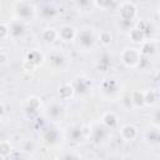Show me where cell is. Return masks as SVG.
Wrapping results in <instances>:
<instances>
[{
    "label": "cell",
    "mask_w": 160,
    "mask_h": 160,
    "mask_svg": "<svg viewBox=\"0 0 160 160\" xmlns=\"http://www.w3.org/2000/svg\"><path fill=\"white\" fill-rule=\"evenodd\" d=\"M75 5L81 11H88L94 6V0H75Z\"/></svg>",
    "instance_id": "83f0119b"
},
{
    "label": "cell",
    "mask_w": 160,
    "mask_h": 160,
    "mask_svg": "<svg viewBox=\"0 0 160 160\" xmlns=\"http://www.w3.org/2000/svg\"><path fill=\"white\" fill-rule=\"evenodd\" d=\"M139 51L142 56H152L158 51V40L156 39H145L141 44H139Z\"/></svg>",
    "instance_id": "8992f818"
},
{
    "label": "cell",
    "mask_w": 160,
    "mask_h": 160,
    "mask_svg": "<svg viewBox=\"0 0 160 160\" xmlns=\"http://www.w3.org/2000/svg\"><path fill=\"white\" fill-rule=\"evenodd\" d=\"M45 112H46V116H48L49 119H51V120H58L59 118H61V115H62V112H64V109H62V106H61L59 102H51V104L48 105Z\"/></svg>",
    "instance_id": "4fadbf2b"
},
{
    "label": "cell",
    "mask_w": 160,
    "mask_h": 160,
    "mask_svg": "<svg viewBox=\"0 0 160 160\" xmlns=\"http://www.w3.org/2000/svg\"><path fill=\"white\" fill-rule=\"evenodd\" d=\"M115 4V0H94V6L99 8L100 10H110Z\"/></svg>",
    "instance_id": "484cf974"
},
{
    "label": "cell",
    "mask_w": 160,
    "mask_h": 160,
    "mask_svg": "<svg viewBox=\"0 0 160 160\" xmlns=\"http://www.w3.org/2000/svg\"><path fill=\"white\" fill-rule=\"evenodd\" d=\"M59 131L54 128H46L41 132V139L46 145H55L59 141Z\"/></svg>",
    "instance_id": "9c48e42d"
},
{
    "label": "cell",
    "mask_w": 160,
    "mask_h": 160,
    "mask_svg": "<svg viewBox=\"0 0 160 160\" xmlns=\"http://www.w3.org/2000/svg\"><path fill=\"white\" fill-rule=\"evenodd\" d=\"M76 34L78 30L71 26V25H62L59 30H58V35H59V40L64 41V42H70L74 41L76 39Z\"/></svg>",
    "instance_id": "52a82bcc"
},
{
    "label": "cell",
    "mask_w": 160,
    "mask_h": 160,
    "mask_svg": "<svg viewBox=\"0 0 160 160\" xmlns=\"http://www.w3.org/2000/svg\"><path fill=\"white\" fill-rule=\"evenodd\" d=\"M74 94H75V90L71 84H62L59 88V98L61 100H69L74 96Z\"/></svg>",
    "instance_id": "2e32d148"
},
{
    "label": "cell",
    "mask_w": 160,
    "mask_h": 160,
    "mask_svg": "<svg viewBox=\"0 0 160 160\" xmlns=\"http://www.w3.org/2000/svg\"><path fill=\"white\" fill-rule=\"evenodd\" d=\"M130 102L134 108H141L144 106V91L141 90H132L129 94Z\"/></svg>",
    "instance_id": "9a60e30c"
},
{
    "label": "cell",
    "mask_w": 160,
    "mask_h": 160,
    "mask_svg": "<svg viewBox=\"0 0 160 160\" xmlns=\"http://www.w3.org/2000/svg\"><path fill=\"white\" fill-rule=\"evenodd\" d=\"M129 39H130L134 44H141V42L146 39V36H145V34H144L139 28L134 26V28H131L130 31H129Z\"/></svg>",
    "instance_id": "e0dca14e"
},
{
    "label": "cell",
    "mask_w": 160,
    "mask_h": 160,
    "mask_svg": "<svg viewBox=\"0 0 160 160\" xmlns=\"http://www.w3.org/2000/svg\"><path fill=\"white\" fill-rule=\"evenodd\" d=\"M4 112H5V106H4V104L0 101V118L4 115Z\"/></svg>",
    "instance_id": "836d02e7"
},
{
    "label": "cell",
    "mask_w": 160,
    "mask_h": 160,
    "mask_svg": "<svg viewBox=\"0 0 160 160\" xmlns=\"http://www.w3.org/2000/svg\"><path fill=\"white\" fill-rule=\"evenodd\" d=\"M158 101V92L152 89L144 91V106H152Z\"/></svg>",
    "instance_id": "44dd1931"
},
{
    "label": "cell",
    "mask_w": 160,
    "mask_h": 160,
    "mask_svg": "<svg viewBox=\"0 0 160 160\" xmlns=\"http://www.w3.org/2000/svg\"><path fill=\"white\" fill-rule=\"evenodd\" d=\"M108 130H109V129H106L102 124H101V125H100V124L94 125V126L91 128V131H90L92 141L96 142V144L102 142V141L105 140V138L108 136Z\"/></svg>",
    "instance_id": "ba28073f"
},
{
    "label": "cell",
    "mask_w": 160,
    "mask_h": 160,
    "mask_svg": "<svg viewBox=\"0 0 160 160\" xmlns=\"http://www.w3.org/2000/svg\"><path fill=\"white\" fill-rule=\"evenodd\" d=\"M41 39L46 44H52L54 41H56L59 39L58 30L55 28H46V29H44L42 32H41Z\"/></svg>",
    "instance_id": "5bb4252c"
},
{
    "label": "cell",
    "mask_w": 160,
    "mask_h": 160,
    "mask_svg": "<svg viewBox=\"0 0 160 160\" xmlns=\"http://www.w3.org/2000/svg\"><path fill=\"white\" fill-rule=\"evenodd\" d=\"M119 16L124 25L130 26L138 18V8L131 1H125L119 6Z\"/></svg>",
    "instance_id": "6da1fadb"
},
{
    "label": "cell",
    "mask_w": 160,
    "mask_h": 160,
    "mask_svg": "<svg viewBox=\"0 0 160 160\" xmlns=\"http://www.w3.org/2000/svg\"><path fill=\"white\" fill-rule=\"evenodd\" d=\"M6 61H8V55L5 52H0V64L1 65L6 64Z\"/></svg>",
    "instance_id": "d6a6232c"
},
{
    "label": "cell",
    "mask_w": 160,
    "mask_h": 160,
    "mask_svg": "<svg viewBox=\"0 0 160 160\" xmlns=\"http://www.w3.org/2000/svg\"><path fill=\"white\" fill-rule=\"evenodd\" d=\"M159 119H160V116H159V110L158 109H155L154 110V112H152V126H155V128H159Z\"/></svg>",
    "instance_id": "1f68e13d"
},
{
    "label": "cell",
    "mask_w": 160,
    "mask_h": 160,
    "mask_svg": "<svg viewBox=\"0 0 160 160\" xmlns=\"http://www.w3.org/2000/svg\"><path fill=\"white\" fill-rule=\"evenodd\" d=\"M9 30H10V36L21 38L25 34V24H24V21L19 20V19L12 20L11 24L9 25Z\"/></svg>",
    "instance_id": "8fae6325"
},
{
    "label": "cell",
    "mask_w": 160,
    "mask_h": 160,
    "mask_svg": "<svg viewBox=\"0 0 160 160\" xmlns=\"http://www.w3.org/2000/svg\"><path fill=\"white\" fill-rule=\"evenodd\" d=\"M71 85H72V88H74V90H75L76 94H85L90 89V81H89V79L82 78V76L76 78Z\"/></svg>",
    "instance_id": "7c38bea8"
},
{
    "label": "cell",
    "mask_w": 160,
    "mask_h": 160,
    "mask_svg": "<svg viewBox=\"0 0 160 160\" xmlns=\"http://www.w3.org/2000/svg\"><path fill=\"white\" fill-rule=\"evenodd\" d=\"M101 124L106 129H114L119 125V116L114 111H106L101 116Z\"/></svg>",
    "instance_id": "30bf717a"
},
{
    "label": "cell",
    "mask_w": 160,
    "mask_h": 160,
    "mask_svg": "<svg viewBox=\"0 0 160 160\" xmlns=\"http://www.w3.org/2000/svg\"><path fill=\"white\" fill-rule=\"evenodd\" d=\"M10 36V30L9 26L5 24H0V40H5Z\"/></svg>",
    "instance_id": "f546056e"
},
{
    "label": "cell",
    "mask_w": 160,
    "mask_h": 160,
    "mask_svg": "<svg viewBox=\"0 0 160 160\" xmlns=\"http://www.w3.org/2000/svg\"><path fill=\"white\" fill-rule=\"evenodd\" d=\"M40 100L38 99V98H31V99H29V101H28V110H30L31 109V111H36L39 108H40Z\"/></svg>",
    "instance_id": "f1b7e54d"
},
{
    "label": "cell",
    "mask_w": 160,
    "mask_h": 160,
    "mask_svg": "<svg viewBox=\"0 0 160 160\" xmlns=\"http://www.w3.org/2000/svg\"><path fill=\"white\" fill-rule=\"evenodd\" d=\"M111 62H112V58H111V55H110L108 51H104V52L101 54V56L99 58L98 66H99V69H101L102 71H105V70L111 65Z\"/></svg>",
    "instance_id": "7402d4cb"
},
{
    "label": "cell",
    "mask_w": 160,
    "mask_h": 160,
    "mask_svg": "<svg viewBox=\"0 0 160 160\" xmlns=\"http://www.w3.org/2000/svg\"><path fill=\"white\" fill-rule=\"evenodd\" d=\"M140 59H141V54H140L138 48L129 46V48L122 49L120 52V61L124 64V66H126L129 69L136 68Z\"/></svg>",
    "instance_id": "7a4b0ae2"
},
{
    "label": "cell",
    "mask_w": 160,
    "mask_h": 160,
    "mask_svg": "<svg viewBox=\"0 0 160 160\" xmlns=\"http://www.w3.org/2000/svg\"><path fill=\"white\" fill-rule=\"evenodd\" d=\"M36 68H38V65H35L34 62H31V61L28 60V59H25L24 62H22V69L26 70V71H34Z\"/></svg>",
    "instance_id": "4dcf8cb0"
},
{
    "label": "cell",
    "mask_w": 160,
    "mask_h": 160,
    "mask_svg": "<svg viewBox=\"0 0 160 160\" xmlns=\"http://www.w3.org/2000/svg\"><path fill=\"white\" fill-rule=\"evenodd\" d=\"M49 61H50V64H51V66H52L54 69H60V68L64 65V62H65V56H64L61 52L55 51V52H52V54L50 55Z\"/></svg>",
    "instance_id": "d6986e66"
},
{
    "label": "cell",
    "mask_w": 160,
    "mask_h": 160,
    "mask_svg": "<svg viewBox=\"0 0 160 160\" xmlns=\"http://www.w3.org/2000/svg\"><path fill=\"white\" fill-rule=\"evenodd\" d=\"M119 136L121 138V140L131 142L139 136V129L132 124H125V125H122L120 128Z\"/></svg>",
    "instance_id": "5b68a950"
},
{
    "label": "cell",
    "mask_w": 160,
    "mask_h": 160,
    "mask_svg": "<svg viewBox=\"0 0 160 160\" xmlns=\"http://www.w3.org/2000/svg\"><path fill=\"white\" fill-rule=\"evenodd\" d=\"M12 151L11 144L6 140L0 141V158H8Z\"/></svg>",
    "instance_id": "4316f807"
},
{
    "label": "cell",
    "mask_w": 160,
    "mask_h": 160,
    "mask_svg": "<svg viewBox=\"0 0 160 160\" xmlns=\"http://www.w3.org/2000/svg\"><path fill=\"white\" fill-rule=\"evenodd\" d=\"M119 89V82L115 79H106L102 82V91L108 95H112Z\"/></svg>",
    "instance_id": "ac0fdd59"
},
{
    "label": "cell",
    "mask_w": 160,
    "mask_h": 160,
    "mask_svg": "<svg viewBox=\"0 0 160 160\" xmlns=\"http://www.w3.org/2000/svg\"><path fill=\"white\" fill-rule=\"evenodd\" d=\"M68 136H69V139L71 141H75V142L80 141L82 139V129H81V126H79V125L71 126L69 129V131H68Z\"/></svg>",
    "instance_id": "603a6c76"
},
{
    "label": "cell",
    "mask_w": 160,
    "mask_h": 160,
    "mask_svg": "<svg viewBox=\"0 0 160 160\" xmlns=\"http://www.w3.org/2000/svg\"><path fill=\"white\" fill-rule=\"evenodd\" d=\"M146 139H148V141H149L151 145H156V144L159 142V140H160L159 128L152 126V128L150 129V131H148V134H146Z\"/></svg>",
    "instance_id": "d4e9b609"
},
{
    "label": "cell",
    "mask_w": 160,
    "mask_h": 160,
    "mask_svg": "<svg viewBox=\"0 0 160 160\" xmlns=\"http://www.w3.org/2000/svg\"><path fill=\"white\" fill-rule=\"evenodd\" d=\"M96 40H99V42H100L104 48H108V46H110L111 42H112V34H111L109 30H101V31L98 34Z\"/></svg>",
    "instance_id": "ffe728a7"
},
{
    "label": "cell",
    "mask_w": 160,
    "mask_h": 160,
    "mask_svg": "<svg viewBox=\"0 0 160 160\" xmlns=\"http://www.w3.org/2000/svg\"><path fill=\"white\" fill-rule=\"evenodd\" d=\"M25 59H28V60H30L31 62H34L35 65H40L41 62H42V60H44V56H42V54L40 52V51H38V50H31L30 52H28L26 54V58Z\"/></svg>",
    "instance_id": "cb8c5ba5"
},
{
    "label": "cell",
    "mask_w": 160,
    "mask_h": 160,
    "mask_svg": "<svg viewBox=\"0 0 160 160\" xmlns=\"http://www.w3.org/2000/svg\"><path fill=\"white\" fill-rule=\"evenodd\" d=\"M78 41V46L80 49H82L84 51L91 49L96 41V35L91 29H82L80 31H78L76 34V39Z\"/></svg>",
    "instance_id": "3957f363"
},
{
    "label": "cell",
    "mask_w": 160,
    "mask_h": 160,
    "mask_svg": "<svg viewBox=\"0 0 160 160\" xmlns=\"http://www.w3.org/2000/svg\"><path fill=\"white\" fill-rule=\"evenodd\" d=\"M15 14H16V16H18L19 20H21V21L25 22V21L32 19V16H34V8L28 1L20 0L15 5Z\"/></svg>",
    "instance_id": "277c9868"
}]
</instances>
